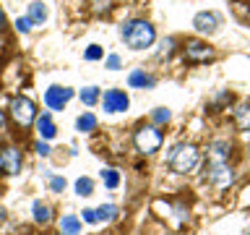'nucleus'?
<instances>
[{"mask_svg": "<svg viewBox=\"0 0 250 235\" xmlns=\"http://www.w3.org/2000/svg\"><path fill=\"white\" fill-rule=\"evenodd\" d=\"M21 152L16 146H5L0 149V170L5 172V175H16V172L21 170Z\"/></svg>", "mask_w": 250, "mask_h": 235, "instance_id": "obj_8", "label": "nucleus"}, {"mask_svg": "<svg viewBox=\"0 0 250 235\" xmlns=\"http://www.w3.org/2000/svg\"><path fill=\"white\" fill-rule=\"evenodd\" d=\"M50 152H52V149L47 146V141H37V154L39 157H50Z\"/></svg>", "mask_w": 250, "mask_h": 235, "instance_id": "obj_27", "label": "nucleus"}, {"mask_svg": "<svg viewBox=\"0 0 250 235\" xmlns=\"http://www.w3.org/2000/svg\"><path fill=\"white\" fill-rule=\"evenodd\" d=\"M198 162H201V152L195 144H177V146H172V152L167 157L169 170L177 172V175H185V172L195 170Z\"/></svg>", "mask_w": 250, "mask_h": 235, "instance_id": "obj_2", "label": "nucleus"}, {"mask_svg": "<svg viewBox=\"0 0 250 235\" xmlns=\"http://www.w3.org/2000/svg\"><path fill=\"white\" fill-rule=\"evenodd\" d=\"M206 175H208V180H211V183H214V186L224 188V186H229V183H232L234 172H232V167H229V162H219V160H211V162L206 164Z\"/></svg>", "mask_w": 250, "mask_h": 235, "instance_id": "obj_5", "label": "nucleus"}, {"mask_svg": "<svg viewBox=\"0 0 250 235\" xmlns=\"http://www.w3.org/2000/svg\"><path fill=\"white\" fill-rule=\"evenodd\" d=\"M31 214H34V219L39 225H47L52 219V212H50V207L47 204H42V201H34L31 204Z\"/></svg>", "mask_w": 250, "mask_h": 235, "instance_id": "obj_15", "label": "nucleus"}, {"mask_svg": "<svg viewBox=\"0 0 250 235\" xmlns=\"http://www.w3.org/2000/svg\"><path fill=\"white\" fill-rule=\"evenodd\" d=\"M219 24H222V19H219V13H214V11H201L193 19V26L198 29L201 34H214V31H219Z\"/></svg>", "mask_w": 250, "mask_h": 235, "instance_id": "obj_10", "label": "nucleus"}, {"mask_svg": "<svg viewBox=\"0 0 250 235\" xmlns=\"http://www.w3.org/2000/svg\"><path fill=\"white\" fill-rule=\"evenodd\" d=\"M169 118H172V113L167 107H156L154 110V123H169Z\"/></svg>", "mask_w": 250, "mask_h": 235, "instance_id": "obj_23", "label": "nucleus"}, {"mask_svg": "<svg viewBox=\"0 0 250 235\" xmlns=\"http://www.w3.org/2000/svg\"><path fill=\"white\" fill-rule=\"evenodd\" d=\"M97 99H99V86H86V89H81L83 105H97Z\"/></svg>", "mask_w": 250, "mask_h": 235, "instance_id": "obj_22", "label": "nucleus"}, {"mask_svg": "<svg viewBox=\"0 0 250 235\" xmlns=\"http://www.w3.org/2000/svg\"><path fill=\"white\" fill-rule=\"evenodd\" d=\"M26 19H29L31 24H42V21L47 19V8H44V3L34 0V3L29 5V16H26Z\"/></svg>", "mask_w": 250, "mask_h": 235, "instance_id": "obj_17", "label": "nucleus"}, {"mask_svg": "<svg viewBox=\"0 0 250 235\" xmlns=\"http://www.w3.org/2000/svg\"><path fill=\"white\" fill-rule=\"evenodd\" d=\"M37 131H39V136H42L44 141L55 139V133H58V128H55V123H52L50 113H42V115L37 118Z\"/></svg>", "mask_w": 250, "mask_h": 235, "instance_id": "obj_12", "label": "nucleus"}, {"mask_svg": "<svg viewBox=\"0 0 250 235\" xmlns=\"http://www.w3.org/2000/svg\"><path fill=\"white\" fill-rule=\"evenodd\" d=\"M120 37L130 50H146V47L154 45L156 29L144 19H133V21H125L120 26Z\"/></svg>", "mask_w": 250, "mask_h": 235, "instance_id": "obj_1", "label": "nucleus"}, {"mask_svg": "<svg viewBox=\"0 0 250 235\" xmlns=\"http://www.w3.org/2000/svg\"><path fill=\"white\" fill-rule=\"evenodd\" d=\"M250 201V186L245 188V191H242V204H248Z\"/></svg>", "mask_w": 250, "mask_h": 235, "instance_id": "obj_30", "label": "nucleus"}, {"mask_svg": "<svg viewBox=\"0 0 250 235\" xmlns=\"http://www.w3.org/2000/svg\"><path fill=\"white\" fill-rule=\"evenodd\" d=\"M83 58L86 60H99L102 58V47L99 45H89V50L83 52Z\"/></svg>", "mask_w": 250, "mask_h": 235, "instance_id": "obj_24", "label": "nucleus"}, {"mask_svg": "<svg viewBox=\"0 0 250 235\" xmlns=\"http://www.w3.org/2000/svg\"><path fill=\"white\" fill-rule=\"evenodd\" d=\"M11 118L21 125V128H29V125L37 120V107H34V102H31L29 97H16V99L11 102Z\"/></svg>", "mask_w": 250, "mask_h": 235, "instance_id": "obj_4", "label": "nucleus"}, {"mask_svg": "<svg viewBox=\"0 0 250 235\" xmlns=\"http://www.w3.org/2000/svg\"><path fill=\"white\" fill-rule=\"evenodd\" d=\"M185 58L190 63H206V60L214 58V50H211L206 42H201V39H188L185 42Z\"/></svg>", "mask_w": 250, "mask_h": 235, "instance_id": "obj_6", "label": "nucleus"}, {"mask_svg": "<svg viewBox=\"0 0 250 235\" xmlns=\"http://www.w3.org/2000/svg\"><path fill=\"white\" fill-rule=\"evenodd\" d=\"M76 128L81 131V133H91L94 128H97V118H94L91 113L78 115V118H76Z\"/></svg>", "mask_w": 250, "mask_h": 235, "instance_id": "obj_18", "label": "nucleus"}, {"mask_svg": "<svg viewBox=\"0 0 250 235\" xmlns=\"http://www.w3.org/2000/svg\"><path fill=\"white\" fill-rule=\"evenodd\" d=\"M229 152H232V146L227 144V141H214L208 157H211V160H219V162H227V160H229Z\"/></svg>", "mask_w": 250, "mask_h": 235, "instance_id": "obj_14", "label": "nucleus"}, {"mask_svg": "<svg viewBox=\"0 0 250 235\" xmlns=\"http://www.w3.org/2000/svg\"><path fill=\"white\" fill-rule=\"evenodd\" d=\"M104 68H109V70H117V68H120V55H109L107 63H104Z\"/></svg>", "mask_w": 250, "mask_h": 235, "instance_id": "obj_26", "label": "nucleus"}, {"mask_svg": "<svg viewBox=\"0 0 250 235\" xmlns=\"http://www.w3.org/2000/svg\"><path fill=\"white\" fill-rule=\"evenodd\" d=\"M70 97H73V89H68V86H50L44 92V102L50 110H62L70 102Z\"/></svg>", "mask_w": 250, "mask_h": 235, "instance_id": "obj_7", "label": "nucleus"}, {"mask_svg": "<svg viewBox=\"0 0 250 235\" xmlns=\"http://www.w3.org/2000/svg\"><path fill=\"white\" fill-rule=\"evenodd\" d=\"M83 219H86V222H97V212H94V209H83Z\"/></svg>", "mask_w": 250, "mask_h": 235, "instance_id": "obj_29", "label": "nucleus"}, {"mask_svg": "<svg viewBox=\"0 0 250 235\" xmlns=\"http://www.w3.org/2000/svg\"><path fill=\"white\" fill-rule=\"evenodd\" d=\"M16 29H19V31H23V34H26V31L31 29V21H29V19H19V21H16Z\"/></svg>", "mask_w": 250, "mask_h": 235, "instance_id": "obj_28", "label": "nucleus"}, {"mask_svg": "<svg viewBox=\"0 0 250 235\" xmlns=\"http://www.w3.org/2000/svg\"><path fill=\"white\" fill-rule=\"evenodd\" d=\"M5 26V16H3V11H0V29Z\"/></svg>", "mask_w": 250, "mask_h": 235, "instance_id": "obj_31", "label": "nucleus"}, {"mask_svg": "<svg viewBox=\"0 0 250 235\" xmlns=\"http://www.w3.org/2000/svg\"><path fill=\"white\" fill-rule=\"evenodd\" d=\"M3 219H5V212H3V209H0V222H3Z\"/></svg>", "mask_w": 250, "mask_h": 235, "instance_id": "obj_32", "label": "nucleus"}, {"mask_svg": "<svg viewBox=\"0 0 250 235\" xmlns=\"http://www.w3.org/2000/svg\"><path fill=\"white\" fill-rule=\"evenodd\" d=\"M102 180H104L107 188H117L120 186V172L115 167H107V170H102Z\"/></svg>", "mask_w": 250, "mask_h": 235, "instance_id": "obj_20", "label": "nucleus"}, {"mask_svg": "<svg viewBox=\"0 0 250 235\" xmlns=\"http://www.w3.org/2000/svg\"><path fill=\"white\" fill-rule=\"evenodd\" d=\"M248 235H250V233H248Z\"/></svg>", "mask_w": 250, "mask_h": 235, "instance_id": "obj_33", "label": "nucleus"}, {"mask_svg": "<svg viewBox=\"0 0 250 235\" xmlns=\"http://www.w3.org/2000/svg\"><path fill=\"white\" fill-rule=\"evenodd\" d=\"M102 105H104L107 113H125L130 105V99H128V94L120 92V89H107L104 92V99H102Z\"/></svg>", "mask_w": 250, "mask_h": 235, "instance_id": "obj_9", "label": "nucleus"}, {"mask_svg": "<svg viewBox=\"0 0 250 235\" xmlns=\"http://www.w3.org/2000/svg\"><path fill=\"white\" fill-rule=\"evenodd\" d=\"M234 123H237L240 131L250 133V105H240L237 110H234Z\"/></svg>", "mask_w": 250, "mask_h": 235, "instance_id": "obj_16", "label": "nucleus"}, {"mask_svg": "<svg viewBox=\"0 0 250 235\" xmlns=\"http://www.w3.org/2000/svg\"><path fill=\"white\" fill-rule=\"evenodd\" d=\"M60 235H81V219L76 214H65L60 219Z\"/></svg>", "mask_w": 250, "mask_h": 235, "instance_id": "obj_13", "label": "nucleus"}, {"mask_svg": "<svg viewBox=\"0 0 250 235\" xmlns=\"http://www.w3.org/2000/svg\"><path fill=\"white\" fill-rule=\"evenodd\" d=\"M76 193L78 196H91L94 193V180L91 178H78L76 180Z\"/></svg>", "mask_w": 250, "mask_h": 235, "instance_id": "obj_21", "label": "nucleus"}, {"mask_svg": "<svg viewBox=\"0 0 250 235\" xmlns=\"http://www.w3.org/2000/svg\"><path fill=\"white\" fill-rule=\"evenodd\" d=\"M128 84L133 86V89H151V86H154L156 81H154V76H148V73H146V70L136 68V70H130Z\"/></svg>", "mask_w": 250, "mask_h": 235, "instance_id": "obj_11", "label": "nucleus"}, {"mask_svg": "<svg viewBox=\"0 0 250 235\" xmlns=\"http://www.w3.org/2000/svg\"><path fill=\"white\" fill-rule=\"evenodd\" d=\"M162 131L156 128V125H141V128L136 131V136H133V144H136V149L141 154H146V157H151L156 154L162 149Z\"/></svg>", "mask_w": 250, "mask_h": 235, "instance_id": "obj_3", "label": "nucleus"}, {"mask_svg": "<svg viewBox=\"0 0 250 235\" xmlns=\"http://www.w3.org/2000/svg\"><path fill=\"white\" fill-rule=\"evenodd\" d=\"M50 188H52L55 193L65 191V178H58V175H52V178H50Z\"/></svg>", "mask_w": 250, "mask_h": 235, "instance_id": "obj_25", "label": "nucleus"}, {"mask_svg": "<svg viewBox=\"0 0 250 235\" xmlns=\"http://www.w3.org/2000/svg\"><path fill=\"white\" fill-rule=\"evenodd\" d=\"M97 212V222H112V219L117 217V207L115 204H102L99 209H94Z\"/></svg>", "mask_w": 250, "mask_h": 235, "instance_id": "obj_19", "label": "nucleus"}]
</instances>
